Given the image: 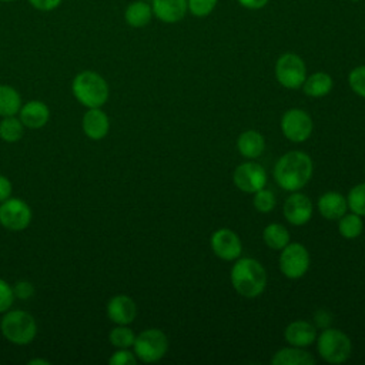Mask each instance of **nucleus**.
Instances as JSON below:
<instances>
[{
  "instance_id": "obj_27",
  "label": "nucleus",
  "mask_w": 365,
  "mask_h": 365,
  "mask_svg": "<svg viewBox=\"0 0 365 365\" xmlns=\"http://www.w3.org/2000/svg\"><path fill=\"white\" fill-rule=\"evenodd\" d=\"M364 230V222L361 215L355 212H345L339 220H338V231L339 234L346 238V240H354L362 234Z\"/></svg>"
},
{
  "instance_id": "obj_2",
  "label": "nucleus",
  "mask_w": 365,
  "mask_h": 365,
  "mask_svg": "<svg viewBox=\"0 0 365 365\" xmlns=\"http://www.w3.org/2000/svg\"><path fill=\"white\" fill-rule=\"evenodd\" d=\"M234 289L245 298L259 297L267 287V272L259 261L245 257L234 262L230 274Z\"/></svg>"
},
{
  "instance_id": "obj_13",
  "label": "nucleus",
  "mask_w": 365,
  "mask_h": 365,
  "mask_svg": "<svg viewBox=\"0 0 365 365\" xmlns=\"http://www.w3.org/2000/svg\"><path fill=\"white\" fill-rule=\"evenodd\" d=\"M312 201L298 191H294L284 202V217L292 225H304L312 217Z\"/></svg>"
},
{
  "instance_id": "obj_9",
  "label": "nucleus",
  "mask_w": 365,
  "mask_h": 365,
  "mask_svg": "<svg viewBox=\"0 0 365 365\" xmlns=\"http://www.w3.org/2000/svg\"><path fill=\"white\" fill-rule=\"evenodd\" d=\"M314 130L311 115L301 108L287 110L281 117V131L292 143L307 141Z\"/></svg>"
},
{
  "instance_id": "obj_6",
  "label": "nucleus",
  "mask_w": 365,
  "mask_h": 365,
  "mask_svg": "<svg viewBox=\"0 0 365 365\" xmlns=\"http://www.w3.org/2000/svg\"><path fill=\"white\" fill-rule=\"evenodd\" d=\"M168 349V339L158 328H148L135 335L133 352L137 359L150 364L160 361Z\"/></svg>"
},
{
  "instance_id": "obj_38",
  "label": "nucleus",
  "mask_w": 365,
  "mask_h": 365,
  "mask_svg": "<svg viewBox=\"0 0 365 365\" xmlns=\"http://www.w3.org/2000/svg\"><path fill=\"white\" fill-rule=\"evenodd\" d=\"M237 3L247 10H261L269 3V0H237Z\"/></svg>"
},
{
  "instance_id": "obj_32",
  "label": "nucleus",
  "mask_w": 365,
  "mask_h": 365,
  "mask_svg": "<svg viewBox=\"0 0 365 365\" xmlns=\"http://www.w3.org/2000/svg\"><path fill=\"white\" fill-rule=\"evenodd\" d=\"M348 84L355 94L365 98V64L356 66L349 71Z\"/></svg>"
},
{
  "instance_id": "obj_20",
  "label": "nucleus",
  "mask_w": 365,
  "mask_h": 365,
  "mask_svg": "<svg viewBox=\"0 0 365 365\" xmlns=\"http://www.w3.org/2000/svg\"><path fill=\"white\" fill-rule=\"evenodd\" d=\"M154 17L151 3L145 0H134L124 10V20L133 29L145 27Z\"/></svg>"
},
{
  "instance_id": "obj_19",
  "label": "nucleus",
  "mask_w": 365,
  "mask_h": 365,
  "mask_svg": "<svg viewBox=\"0 0 365 365\" xmlns=\"http://www.w3.org/2000/svg\"><path fill=\"white\" fill-rule=\"evenodd\" d=\"M318 211L327 220H339L348 211L346 197L336 191L324 192L318 200Z\"/></svg>"
},
{
  "instance_id": "obj_10",
  "label": "nucleus",
  "mask_w": 365,
  "mask_h": 365,
  "mask_svg": "<svg viewBox=\"0 0 365 365\" xmlns=\"http://www.w3.org/2000/svg\"><path fill=\"white\" fill-rule=\"evenodd\" d=\"M31 222V208L20 198H7L0 204V224L9 231H23Z\"/></svg>"
},
{
  "instance_id": "obj_28",
  "label": "nucleus",
  "mask_w": 365,
  "mask_h": 365,
  "mask_svg": "<svg viewBox=\"0 0 365 365\" xmlns=\"http://www.w3.org/2000/svg\"><path fill=\"white\" fill-rule=\"evenodd\" d=\"M108 339H110V344L113 346H115L117 349L118 348H131L134 344V339H135V334L127 325H117L115 328H113L110 331Z\"/></svg>"
},
{
  "instance_id": "obj_8",
  "label": "nucleus",
  "mask_w": 365,
  "mask_h": 365,
  "mask_svg": "<svg viewBox=\"0 0 365 365\" xmlns=\"http://www.w3.org/2000/svg\"><path fill=\"white\" fill-rule=\"evenodd\" d=\"M279 269L289 279L304 277L309 268V252L299 242H288L279 254Z\"/></svg>"
},
{
  "instance_id": "obj_37",
  "label": "nucleus",
  "mask_w": 365,
  "mask_h": 365,
  "mask_svg": "<svg viewBox=\"0 0 365 365\" xmlns=\"http://www.w3.org/2000/svg\"><path fill=\"white\" fill-rule=\"evenodd\" d=\"M11 182L6 175L0 174V202L11 197Z\"/></svg>"
},
{
  "instance_id": "obj_7",
  "label": "nucleus",
  "mask_w": 365,
  "mask_h": 365,
  "mask_svg": "<svg viewBox=\"0 0 365 365\" xmlns=\"http://www.w3.org/2000/svg\"><path fill=\"white\" fill-rule=\"evenodd\" d=\"M274 73L277 81L289 90L301 88L307 78V67L302 57L291 51H287L277 58Z\"/></svg>"
},
{
  "instance_id": "obj_23",
  "label": "nucleus",
  "mask_w": 365,
  "mask_h": 365,
  "mask_svg": "<svg viewBox=\"0 0 365 365\" xmlns=\"http://www.w3.org/2000/svg\"><path fill=\"white\" fill-rule=\"evenodd\" d=\"M334 87L332 77L325 71H317L308 76L302 84V90L309 97H324L329 94Z\"/></svg>"
},
{
  "instance_id": "obj_1",
  "label": "nucleus",
  "mask_w": 365,
  "mask_h": 365,
  "mask_svg": "<svg viewBox=\"0 0 365 365\" xmlns=\"http://www.w3.org/2000/svg\"><path fill=\"white\" fill-rule=\"evenodd\" d=\"M314 173V163L307 153L289 151L274 167L275 182L285 191L294 192L308 184Z\"/></svg>"
},
{
  "instance_id": "obj_11",
  "label": "nucleus",
  "mask_w": 365,
  "mask_h": 365,
  "mask_svg": "<svg viewBox=\"0 0 365 365\" xmlns=\"http://www.w3.org/2000/svg\"><path fill=\"white\" fill-rule=\"evenodd\" d=\"M232 181L235 187L242 192L254 194L265 187L267 171L261 164L255 161H245L234 170Z\"/></svg>"
},
{
  "instance_id": "obj_29",
  "label": "nucleus",
  "mask_w": 365,
  "mask_h": 365,
  "mask_svg": "<svg viewBox=\"0 0 365 365\" xmlns=\"http://www.w3.org/2000/svg\"><path fill=\"white\" fill-rule=\"evenodd\" d=\"M346 202L348 208L352 212L365 217V182L356 184L355 187L351 188L346 197Z\"/></svg>"
},
{
  "instance_id": "obj_40",
  "label": "nucleus",
  "mask_w": 365,
  "mask_h": 365,
  "mask_svg": "<svg viewBox=\"0 0 365 365\" xmlns=\"http://www.w3.org/2000/svg\"><path fill=\"white\" fill-rule=\"evenodd\" d=\"M27 364L29 365H50V361L46 358H33Z\"/></svg>"
},
{
  "instance_id": "obj_41",
  "label": "nucleus",
  "mask_w": 365,
  "mask_h": 365,
  "mask_svg": "<svg viewBox=\"0 0 365 365\" xmlns=\"http://www.w3.org/2000/svg\"><path fill=\"white\" fill-rule=\"evenodd\" d=\"M0 1H4V3H7V1H14V0H0Z\"/></svg>"
},
{
  "instance_id": "obj_24",
  "label": "nucleus",
  "mask_w": 365,
  "mask_h": 365,
  "mask_svg": "<svg viewBox=\"0 0 365 365\" xmlns=\"http://www.w3.org/2000/svg\"><path fill=\"white\" fill-rule=\"evenodd\" d=\"M262 240L265 245L269 247L271 250L281 251L289 242L291 235H289V231L282 224L271 222L264 228Z\"/></svg>"
},
{
  "instance_id": "obj_34",
  "label": "nucleus",
  "mask_w": 365,
  "mask_h": 365,
  "mask_svg": "<svg viewBox=\"0 0 365 365\" xmlns=\"http://www.w3.org/2000/svg\"><path fill=\"white\" fill-rule=\"evenodd\" d=\"M14 301L13 288L10 284H7L4 279L0 278V314L10 309Z\"/></svg>"
},
{
  "instance_id": "obj_21",
  "label": "nucleus",
  "mask_w": 365,
  "mask_h": 365,
  "mask_svg": "<svg viewBox=\"0 0 365 365\" xmlns=\"http://www.w3.org/2000/svg\"><path fill=\"white\" fill-rule=\"evenodd\" d=\"M237 148L240 154L245 158H257L265 150V138L259 131L247 130L240 134L237 140Z\"/></svg>"
},
{
  "instance_id": "obj_36",
  "label": "nucleus",
  "mask_w": 365,
  "mask_h": 365,
  "mask_svg": "<svg viewBox=\"0 0 365 365\" xmlns=\"http://www.w3.org/2000/svg\"><path fill=\"white\" fill-rule=\"evenodd\" d=\"M31 7H34L36 10H40V11H53L56 10L63 0H27Z\"/></svg>"
},
{
  "instance_id": "obj_39",
  "label": "nucleus",
  "mask_w": 365,
  "mask_h": 365,
  "mask_svg": "<svg viewBox=\"0 0 365 365\" xmlns=\"http://www.w3.org/2000/svg\"><path fill=\"white\" fill-rule=\"evenodd\" d=\"M315 321H317L318 325L324 329V328H328V325H329V322H331V317H329V314H328L327 311L321 309V311H318V312L315 314Z\"/></svg>"
},
{
  "instance_id": "obj_16",
  "label": "nucleus",
  "mask_w": 365,
  "mask_h": 365,
  "mask_svg": "<svg viewBox=\"0 0 365 365\" xmlns=\"http://www.w3.org/2000/svg\"><path fill=\"white\" fill-rule=\"evenodd\" d=\"M81 127L84 134L93 140V141H98L103 140L110 130V120L107 117V114L101 110V107L98 108H87V111L83 115L81 120Z\"/></svg>"
},
{
  "instance_id": "obj_35",
  "label": "nucleus",
  "mask_w": 365,
  "mask_h": 365,
  "mask_svg": "<svg viewBox=\"0 0 365 365\" xmlns=\"http://www.w3.org/2000/svg\"><path fill=\"white\" fill-rule=\"evenodd\" d=\"M11 288H13L14 298H19V299H29L34 294V285L26 279L14 282Z\"/></svg>"
},
{
  "instance_id": "obj_26",
  "label": "nucleus",
  "mask_w": 365,
  "mask_h": 365,
  "mask_svg": "<svg viewBox=\"0 0 365 365\" xmlns=\"http://www.w3.org/2000/svg\"><path fill=\"white\" fill-rule=\"evenodd\" d=\"M24 125L21 120L16 115H9V117H1L0 121V138L6 143H16L21 140L24 134Z\"/></svg>"
},
{
  "instance_id": "obj_17",
  "label": "nucleus",
  "mask_w": 365,
  "mask_h": 365,
  "mask_svg": "<svg viewBox=\"0 0 365 365\" xmlns=\"http://www.w3.org/2000/svg\"><path fill=\"white\" fill-rule=\"evenodd\" d=\"M19 118L26 128L38 130L48 123L50 110L46 103L40 100H30L21 104L19 111Z\"/></svg>"
},
{
  "instance_id": "obj_3",
  "label": "nucleus",
  "mask_w": 365,
  "mask_h": 365,
  "mask_svg": "<svg viewBox=\"0 0 365 365\" xmlns=\"http://www.w3.org/2000/svg\"><path fill=\"white\" fill-rule=\"evenodd\" d=\"M71 91L76 100L87 108L103 107L110 96L106 78L93 70H84L76 74L71 83Z\"/></svg>"
},
{
  "instance_id": "obj_4",
  "label": "nucleus",
  "mask_w": 365,
  "mask_h": 365,
  "mask_svg": "<svg viewBox=\"0 0 365 365\" xmlns=\"http://www.w3.org/2000/svg\"><path fill=\"white\" fill-rule=\"evenodd\" d=\"M3 336L14 345H27L37 335V324L31 314L23 309H9L0 321Z\"/></svg>"
},
{
  "instance_id": "obj_18",
  "label": "nucleus",
  "mask_w": 365,
  "mask_h": 365,
  "mask_svg": "<svg viewBox=\"0 0 365 365\" xmlns=\"http://www.w3.org/2000/svg\"><path fill=\"white\" fill-rule=\"evenodd\" d=\"M284 336L289 345L305 348V346H309L317 339V329L314 324L308 321L297 319L287 325L284 331Z\"/></svg>"
},
{
  "instance_id": "obj_25",
  "label": "nucleus",
  "mask_w": 365,
  "mask_h": 365,
  "mask_svg": "<svg viewBox=\"0 0 365 365\" xmlns=\"http://www.w3.org/2000/svg\"><path fill=\"white\" fill-rule=\"evenodd\" d=\"M21 107V97L19 91L7 84H0V117L19 114Z\"/></svg>"
},
{
  "instance_id": "obj_33",
  "label": "nucleus",
  "mask_w": 365,
  "mask_h": 365,
  "mask_svg": "<svg viewBox=\"0 0 365 365\" xmlns=\"http://www.w3.org/2000/svg\"><path fill=\"white\" fill-rule=\"evenodd\" d=\"M137 362V356L134 352L128 351V348H118L110 358V365H134Z\"/></svg>"
},
{
  "instance_id": "obj_22",
  "label": "nucleus",
  "mask_w": 365,
  "mask_h": 365,
  "mask_svg": "<svg viewBox=\"0 0 365 365\" xmlns=\"http://www.w3.org/2000/svg\"><path fill=\"white\" fill-rule=\"evenodd\" d=\"M272 365H314L315 358L299 346H289L277 351L271 359Z\"/></svg>"
},
{
  "instance_id": "obj_14",
  "label": "nucleus",
  "mask_w": 365,
  "mask_h": 365,
  "mask_svg": "<svg viewBox=\"0 0 365 365\" xmlns=\"http://www.w3.org/2000/svg\"><path fill=\"white\" fill-rule=\"evenodd\" d=\"M107 317L117 325H128L137 317V305L128 295L118 294L110 298L107 302Z\"/></svg>"
},
{
  "instance_id": "obj_42",
  "label": "nucleus",
  "mask_w": 365,
  "mask_h": 365,
  "mask_svg": "<svg viewBox=\"0 0 365 365\" xmlns=\"http://www.w3.org/2000/svg\"><path fill=\"white\" fill-rule=\"evenodd\" d=\"M351 1H359V0H351Z\"/></svg>"
},
{
  "instance_id": "obj_31",
  "label": "nucleus",
  "mask_w": 365,
  "mask_h": 365,
  "mask_svg": "<svg viewBox=\"0 0 365 365\" xmlns=\"http://www.w3.org/2000/svg\"><path fill=\"white\" fill-rule=\"evenodd\" d=\"M218 0H187L188 13L194 17H208L217 7Z\"/></svg>"
},
{
  "instance_id": "obj_12",
  "label": "nucleus",
  "mask_w": 365,
  "mask_h": 365,
  "mask_svg": "<svg viewBox=\"0 0 365 365\" xmlns=\"http://www.w3.org/2000/svg\"><path fill=\"white\" fill-rule=\"evenodd\" d=\"M210 245L212 252L224 261L237 259L242 251V242L240 237L230 228L215 230L210 238Z\"/></svg>"
},
{
  "instance_id": "obj_15",
  "label": "nucleus",
  "mask_w": 365,
  "mask_h": 365,
  "mask_svg": "<svg viewBox=\"0 0 365 365\" xmlns=\"http://www.w3.org/2000/svg\"><path fill=\"white\" fill-rule=\"evenodd\" d=\"M153 14L165 24L181 21L188 13L187 0H151Z\"/></svg>"
},
{
  "instance_id": "obj_30",
  "label": "nucleus",
  "mask_w": 365,
  "mask_h": 365,
  "mask_svg": "<svg viewBox=\"0 0 365 365\" xmlns=\"http://www.w3.org/2000/svg\"><path fill=\"white\" fill-rule=\"evenodd\" d=\"M252 204H254L257 211H259V212H269V211L274 210V207L277 204V198H275V195H274V192L271 190H267L264 187V188L258 190L257 192H254Z\"/></svg>"
},
{
  "instance_id": "obj_5",
  "label": "nucleus",
  "mask_w": 365,
  "mask_h": 365,
  "mask_svg": "<svg viewBox=\"0 0 365 365\" xmlns=\"http://www.w3.org/2000/svg\"><path fill=\"white\" fill-rule=\"evenodd\" d=\"M319 356L328 364L345 362L352 351L351 339L345 332L335 328H324L317 338Z\"/></svg>"
}]
</instances>
